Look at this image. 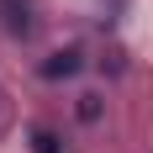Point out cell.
Listing matches in <instances>:
<instances>
[{
	"label": "cell",
	"mask_w": 153,
	"mask_h": 153,
	"mask_svg": "<svg viewBox=\"0 0 153 153\" xmlns=\"http://www.w3.org/2000/svg\"><path fill=\"white\" fill-rule=\"evenodd\" d=\"M42 74L48 79H69V74H79V53L69 48V53H53V63H42Z\"/></svg>",
	"instance_id": "obj_1"
},
{
	"label": "cell",
	"mask_w": 153,
	"mask_h": 153,
	"mask_svg": "<svg viewBox=\"0 0 153 153\" xmlns=\"http://www.w3.org/2000/svg\"><path fill=\"white\" fill-rule=\"evenodd\" d=\"M37 153H58V137L53 132H37Z\"/></svg>",
	"instance_id": "obj_2"
}]
</instances>
